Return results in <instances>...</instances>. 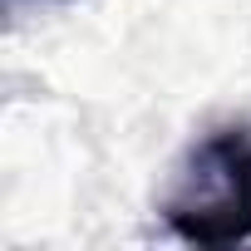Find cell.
I'll list each match as a JSON object with an SVG mask.
<instances>
[{
    "label": "cell",
    "instance_id": "6da1fadb",
    "mask_svg": "<svg viewBox=\"0 0 251 251\" xmlns=\"http://www.w3.org/2000/svg\"><path fill=\"white\" fill-rule=\"evenodd\" d=\"M158 212L192 246L251 241V123H222L192 143Z\"/></svg>",
    "mask_w": 251,
    "mask_h": 251
}]
</instances>
